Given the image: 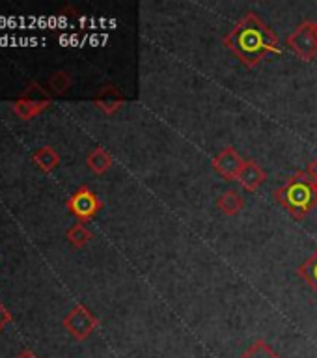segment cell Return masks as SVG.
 Segmentation results:
<instances>
[{
  "label": "cell",
  "instance_id": "obj_1",
  "mask_svg": "<svg viewBox=\"0 0 317 358\" xmlns=\"http://www.w3.org/2000/svg\"><path fill=\"white\" fill-rule=\"evenodd\" d=\"M224 45L246 67H256L265 56L282 52L273 28L252 11L241 17L228 36H224Z\"/></svg>",
  "mask_w": 317,
  "mask_h": 358
},
{
  "label": "cell",
  "instance_id": "obj_2",
  "mask_svg": "<svg viewBox=\"0 0 317 358\" xmlns=\"http://www.w3.org/2000/svg\"><path fill=\"white\" fill-rule=\"evenodd\" d=\"M274 200L295 220H304L317 206V183L307 172H297L274 190Z\"/></svg>",
  "mask_w": 317,
  "mask_h": 358
},
{
  "label": "cell",
  "instance_id": "obj_3",
  "mask_svg": "<svg viewBox=\"0 0 317 358\" xmlns=\"http://www.w3.org/2000/svg\"><path fill=\"white\" fill-rule=\"evenodd\" d=\"M50 103H52V95H50V92H47L39 83L32 80V83L24 88V92L11 103V108H13V112H15L21 120L30 122V120H34L38 114H41L45 108H49Z\"/></svg>",
  "mask_w": 317,
  "mask_h": 358
},
{
  "label": "cell",
  "instance_id": "obj_4",
  "mask_svg": "<svg viewBox=\"0 0 317 358\" xmlns=\"http://www.w3.org/2000/svg\"><path fill=\"white\" fill-rule=\"evenodd\" d=\"M288 47L301 60L312 62L317 58V22L304 21L295 28V32L288 38Z\"/></svg>",
  "mask_w": 317,
  "mask_h": 358
},
{
  "label": "cell",
  "instance_id": "obj_5",
  "mask_svg": "<svg viewBox=\"0 0 317 358\" xmlns=\"http://www.w3.org/2000/svg\"><path fill=\"white\" fill-rule=\"evenodd\" d=\"M67 209H69V213L75 215L80 222H90V220L103 209V201L99 200V196L95 194L90 187L83 185V187H78L77 192L71 194V198L67 200Z\"/></svg>",
  "mask_w": 317,
  "mask_h": 358
},
{
  "label": "cell",
  "instance_id": "obj_6",
  "mask_svg": "<svg viewBox=\"0 0 317 358\" xmlns=\"http://www.w3.org/2000/svg\"><path fill=\"white\" fill-rule=\"evenodd\" d=\"M62 323H64V329H66L75 340L84 341L95 329H97L99 321H97V317H95L94 313L90 312L84 304H78V306H75L71 312L67 313Z\"/></svg>",
  "mask_w": 317,
  "mask_h": 358
},
{
  "label": "cell",
  "instance_id": "obj_7",
  "mask_svg": "<svg viewBox=\"0 0 317 358\" xmlns=\"http://www.w3.org/2000/svg\"><path fill=\"white\" fill-rule=\"evenodd\" d=\"M211 164L215 168V172L220 173L224 179L237 181L241 170L245 168L246 161L237 153V150H234L232 145H226L223 151H218L217 155L213 157Z\"/></svg>",
  "mask_w": 317,
  "mask_h": 358
},
{
  "label": "cell",
  "instance_id": "obj_8",
  "mask_svg": "<svg viewBox=\"0 0 317 358\" xmlns=\"http://www.w3.org/2000/svg\"><path fill=\"white\" fill-rule=\"evenodd\" d=\"M94 105L99 108L103 114L106 116H114L118 110H122V106L125 105V97L116 86L112 84H106L103 88L95 94L94 97Z\"/></svg>",
  "mask_w": 317,
  "mask_h": 358
},
{
  "label": "cell",
  "instance_id": "obj_9",
  "mask_svg": "<svg viewBox=\"0 0 317 358\" xmlns=\"http://www.w3.org/2000/svg\"><path fill=\"white\" fill-rule=\"evenodd\" d=\"M239 185L248 192H256L265 181H267V173L256 161H246L245 168L241 170L239 178H237Z\"/></svg>",
  "mask_w": 317,
  "mask_h": 358
},
{
  "label": "cell",
  "instance_id": "obj_10",
  "mask_svg": "<svg viewBox=\"0 0 317 358\" xmlns=\"http://www.w3.org/2000/svg\"><path fill=\"white\" fill-rule=\"evenodd\" d=\"M217 207L220 209L223 215H226V217H235V215H239L241 209L245 207V198H243L237 190L230 189L218 196Z\"/></svg>",
  "mask_w": 317,
  "mask_h": 358
},
{
  "label": "cell",
  "instance_id": "obj_11",
  "mask_svg": "<svg viewBox=\"0 0 317 358\" xmlns=\"http://www.w3.org/2000/svg\"><path fill=\"white\" fill-rule=\"evenodd\" d=\"M86 164H88L92 172L97 173V176H103V173L111 170L112 164H114V159L105 148H95L86 155Z\"/></svg>",
  "mask_w": 317,
  "mask_h": 358
},
{
  "label": "cell",
  "instance_id": "obj_12",
  "mask_svg": "<svg viewBox=\"0 0 317 358\" xmlns=\"http://www.w3.org/2000/svg\"><path fill=\"white\" fill-rule=\"evenodd\" d=\"M32 161L34 164L41 170V172L49 173L52 172L58 164H60V155H58V151H56L55 148L43 145V148H39V150L34 151Z\"/></svg>",
  "mask_w": 317,
  "mask_h": 358
},
{
  "label": "cell",
  "instance_id": "obj_13",
  "mask_svg": "<svg viewBox=\"0 0 317 358\" xmlns=\"http://www.w3.org/2000/svg\"><path fill=\"white\" fill-rule=\"evenodd\" d=\"M297 274L307 282L308 287L317 295V250L308 257L307 262L302 263L301 267L297 268Z\"/></svg>",
  "mask_w": 317,
  "mask_h": 358
},
{
  "label": "cell",
  "instance_id": "obj_14",
  "mask_svg": "<svg viewBox=\"0 0 317 358\" xmlns=\"http://www.w3.org/2000/svg\"><path fill=\"white\" fill-rule=\"evenodd\" d=\"M67 239L75 248H84L92 239V231L84 226V222H77L67 229Z\"/></svg>",
  "mask_w": 317,
  "mask_h": 358
},
{
  "label": "cell",
  "instance_id": "obj_15",
  "mask_svg": "<svg viewBox=\"0 0 317 358\" xmlns=\"http://www.w3.org/2000/svg\"><path fill=\"white\" fill-rule=\"evenodd\" d=\"M71 77H69V73L66 71H55L49 77V90L50 94L55 95H66L71 88Z\"/></svg>",
  "mask_w": 317,
  "mask_h": 358
},
{
  "label": "cell",
  "instance_id": "obj_16",
  "mask_svg": "<svg viewBox=\"0 0 317 358\" xmlns=\"http://www.w3.org/2000/svg\"><path fill=\"white\" fill-rule=\"evenodd\" d=\"M239 358H280L263 340H256Z\"/></svg>",
  "mask_w": 317,
  "mask_h": 358
},
{
  "label": "cell",
  "instance_id": "obj_17",
  "mask_svg": "<svg viewBox=\"0 0 317 358\" xmlns=\"http://www.w3.org/2000/svg\"><path fill=\"white\" fill-rule=\"evenodd\" d=\"M11 323V313L6 310V306L0 302V330H4Z\"/></svg>",
  "mask_w": 317,
  "mask_h": 358
},
{
  "label": "cell",
  "instance_id": "obj_18",
  "mask_svg": "<svg viewBox=\"0 0 317 358\" xmlns=\"http://www.w3.org/2000/svg\"><path fill=\"white\" fill-rule=\"evenodd\" d=\"M307 173H308V178L317 183V157L314 159L312 162H310V164H308V172Z\"/></svg>",
  "mask_w": 317,
  "mask_h": 358
},
{
  "label": "cell",
  "instance_id": "obj_19",
  "mask_svg": "<svg viewBox=\"0 0 317 358\" xmlns=\"http://www.w3.org/2000/svg\"><path fill=\"white\" fill-rule=\"evenodd\" d=\"M17 358H38V357H36V355H34L30 349H27V351L19 352V355H17Z\"/></svg>",
  "mask_w": 317,
  "mask_h": 358
}]
</instances>
